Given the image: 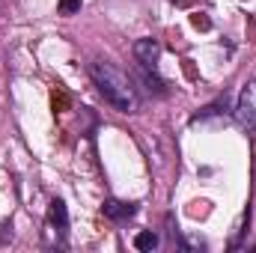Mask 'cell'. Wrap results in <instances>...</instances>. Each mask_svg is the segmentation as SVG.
Returning a JSON list of instances; mask_svg holds the SVG:
<instances>
[{"label": "cell", "instance_id": "6da1fadb", "mask_svg": "<svg viewBox=\"0 0 256 253\" xmlns=\"http://www.w3.org/2000/svg\"><path fill=\"white\" fill-rule=\"evenodd\" d=\"M90 78H92L96 90L102 92V98L114 110H120V114H137L140 110V92L122 68H116L114 63H104V60H96L90 66Z\"/></svg>", "mask_w": 256, "mask_h": 253}, {"label": "cell", "instance_id": "3957f363", "mask_svg": "<svg viewBox=\"0 0 256 253\" xmlns=\"http://www.w3.org/2000/svg\"><path fill=\"white\" fill-rule=\"evenodd\" d=\"M236 122L244 128L248 134H256V78L248 80L238 92V102H236Z\"/></svg>", "mask_w": 256, "mask_h": 253}, {"label": "cell", "instance_id": "277c9868", "mask_svg": "<svg viewBox=\"0 0 256 253\" xmlns=\"http://www.w3.org/2000/svg\"><path fill=\"white\" fill-rule=\"evenodd\" d=\"M134 60L143 66L146 72H149V68L155 72V66L161 60V45H158L155 39H137V42H134Z\"/></svg>", "mask_w": 256, "mask_h": 253}, {"label": "cell", "instance_id": "7a4b0ae2", "mask_svg": "<svg viewBox=\"0 0 256 253\" xmlns=\"http://www.w3.org/2000/svg\"><path fill=\"white\" fill-rule=\"evenodd\" d=\"M66 236H68V212H66L63 200H51L48 218H45V244L48 248H66Z\"/></svg>", "mask_w": 256, "mask_h": 253}, {"label": "cell", "instance_id": "8992f818", "mask_svg": "<svg viewBox=\"0 0 256 253\" xmlns=\"http://www.w3.org/2000/svg\"><path fill=\"white\" fill-rule=\"evenodd\" d=\"M158 244H161V238H158L155 232H140V236L134 238V248H137V250H155Z\"/></svg>", "mask_w": 256, "mask_h": 253}, {"label": "cell", "instance_id": "52a82bcc", "mask_svg": "<svg viewBox=\"0 0 256 253\" xmlns=\"http://www.w3.org/2000/svg\"><path fill=\"white\" fill-rule=\"evenodd\" d=\"M74 9H80V0H60V12L63 15H72Z\"/></svg>", "mask_w": 256, "mask_h": 253}, {"label": "cell", "instance_id": "5b68a950", "mask_svg": "<svg viewBox=\"0 0 256 253\" xmlns=\"http://www.w3.org/2000/svg\"><path fill=\"white\" fill-rule=\"evenodd\" d=\"M104 214H108V218H114V220H122V218H131V214H134V206H126V202L110 200V202L104 206Z\"/></svg>", "mask_w": 256, "mask_h": 253}]
</instances>
